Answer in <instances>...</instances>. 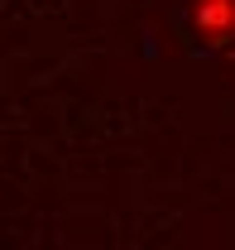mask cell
I'll list each match as a JSON object with an SVG mask.
<instances>
[{
  "mask_svg": "<svg viewBox=\"0 0 235 250\" xmlns=\"http://www.w3.org/2000/svg\"><path fill=\"white\" fill-rule=\"evenodd\" d=\"M192 24L206 43H226L235 34V0H197L192 5Z\"/></svg>",
  "mask_w": 235,
  "mask_h": 250,
  "instance_id": "obj_1",
  "label": "cell"
}]
</instances>
